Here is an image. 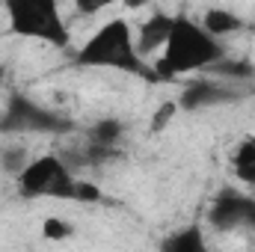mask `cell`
<instances>
[{"label":"cell","instance_id":"cell-9","mask_svg":"<svg viewBox=\"0 0 255 252\" xmlns=\"http://www.w3.org/2000/svg\"><path fill=\"white\" fill-rule=\"evenodd\" d=\"M157 252H214V250L208 247L202 226L193 223V226H184V229L169 232V235L160 241Z\"/></svg>","mask_w":255,"mask_h":252},{"label":"cell","instance_id":"cell-16","mask_svg":"<svg viewBox=\"0 0 255 252\" xmlns=\"http://www.w3.org/2000/svg\"><path fill=\"white\" fill-rule=\"evenodd\" d=\"M101 199V190L89 181H77V199L74 202H98Z\"/></svg>","mask_w":255,"mask_h":252},{"label":"cell","instance_id":"cell-4","mask_svg":"<svg viewBox=\"0 0 255 252\" xmlns=\"http://www.w3.org/2000/svg\"><path fill=\"white\" fill-rule=\"evenodd\" d=\"M15 181L21 199H77V178L60 154L33 157Z\"/></svg>","mask_w":255,"mask_h":252},{"label":"cell","instance_id":"cell-7","mask_svg":"<svg viewBox=\"0 0 255 252\" xmlns=\"http://www.w3.org/2000/svg\"><path fill=\"white\" fill-rule=\"evenodd\" d=\"M172 24H175V18L166 15V12H154L151 18H145V21L139 24L136 51H139L142 60H145L151 51H163V45H166V39H169V33H172Z\"/></svg>","mask_w":255,"mask_h":252},{"label":"cell","instance_id":"cell-1","mask_svg":"<svg viewBox=\"0 0 255 252\" xmlns=\"http://www.w3.org/2000/svg\"><path fill=\"white\" fill-rule=\"evenodd\" d=\"M223 60H226V51H223L220 39H214L199 21H193L187 15H175L172 33L160 51V60L154 63V71H157V77L172 80L187 71L214 68Z\"/></svg>","mask_w":255,"mask_h":252},{"label":"cell","instance_id":"cell-17","mask_svg":"<svg viewBox=\"0 0 255 252\" xmlns=\"http://www.w3.org/2000/svg\"><path fill=\"white\" fill-rule=\"evenodd\" d=\"M3 80H6V68L0 65V83H3Z\"/></svg>","mask_w":255,"mask_h":252},{"label":"cell","instance_id":"cell-5","mask_svg":"<svg viewBox=\"0 0 255 252\" xmlns=\"http://www.w3.org/2000/svg\"><path fill=\"white\" fill-rule=\"evenodd\" d=\"M71 127L74 122H68L63 113L42 107L24 92H12L6 110L0 113V133H65Z\"/></svg>","mask_w":255,"mask_h":252},{"label":"cell","instance_id":"cell-12","mask_svg":"<svg viewBox=\"0 0 255 252\" xmlns=\"http://www.w3.org/2000/svg\"><path fill=\"white\" fill-rule=\"evenodd\" d=\"M232 166H235V175L255 187V136H244L241 145L235 148V157H232Z\"/></svg>","mask_w":255,"mask_h":252},{"label":"cell","instance_id":"cell-6","mask_svg":"<svg viewBox=\"0 0 255 252\" xmlns=\"http://www.w3.org/2000/svg\"><path fill=\"white\" fill-rule=\"evenodd\" d=\"M208 223L217 232H235L241 226L255 229V199L241 193V190H223L217 193L214 205L208 208Z\"/></svg>","mask_w":255,"mask_h":252},{"label":"cell","instance_id":"cell-2","mask_svg":"<svg viewBox=\"0 0 255 252\" xmlns=\"http://www.w3.org/2000/svg\"><path fill=\"white\" fill-rule=\"evenodd\" d=\"M74 63L83 68H116L125 74L154 77L136 51V33L125 18H113V21L101 24L83 42V48L74 54Z\"/></svg>","mask_w":255,"mask_h":252},{"label":"cell","instance_id":"cell-8","mask_svg":"<svg viewBox=\"0 0 255 252\" xmlns=\"http://www.w3.org/2000/svg\"><path fill=\"white\" fill-rule=\"evenodd\" d=\"M229 98H232V92H229L226 86H220V83H214V80H199V83H190V86L181 92L178 107L193 113V110L217 107V104H223V101H229Z\"/></svg>","mask_w":255,"mask_h":252},{"label":"cell","instance_id":"cell-14","mask_svg":"<svg viewBox=\"0 0 255 252\" xmlns=\"http://www.w3.org/2000/svg\"><path fill=\"white\" fill-rule=\"evenodd\" d=\"M30 163V157H27V151L24 148H9V151H3V157H0V166L6 169V172H12L15 178L24 172V166Z\"/></svg>","mask_w":255,"mask_h":252},{"label":"cell","instance_id":"cell-11","mask_svg":"<svg viewBox=\"0 0 255 252\" xmlns=\"http://www.w3.org/2000/svg\"><path fill=\"white\" fill-rule=\"evenodd\" d=\"M214 39H220V36H229V33H238L241 27H244V21H241V15H235L232 9H220V6H214V9H205V15H202V21H199Z\"/></svg>","mask_w":255,"mask_h":252},{"label":"cell","instance_id":"cell-3","mask_svg":"<svg viewBox=\"0 0 255 252\" xmlns=\"http://www.w3.org/2000/svg\"><path fill=\"white\" fill-rule=\"evenodd\" d=\"M9 33L33 42H45L51 48H68L71 33L63 12L54 0H9L6 3Z\"/></svg>","mask_w":255,"mask_h":252},{"label":"cell","instance_id":"cell-10","mask_svg":"<svg viewBox=\"0 0 255 252\" xmlns=\"http://www.w3.org/2000/svg\"><path fill=\"white\" fill-rule=\"evenodd\" d=\"M122 139H125V122H119V119H98L95 125L86 130V142H92L107 157H113L119 151Z\"/></svg>","mask_w":255,"mask_h":252},{"label":"cell","instance_id":"cell-13","mask_svg":"<svg viewBox=\"0 0 255 252\" xmlns=\"http://www.w3.org/2000/svg\"><path fill=\"white\" fill-rule=\"evenodd\" d=\"M71 235H74V226L65 223L63 217H48L42 223V238H48V241H68Z\"/></svg>","mask_w":255,"mask_h":252},{"label":"cell","instance_id":"cell-15","mask_svg":"<svg viewBox=\"0 0 255 252\" xmlns=\"http://www.w3.org/2000/svg\"><path fill=\"white\" fill-rule=\"evenodd\" d=\"M175 110H178V104L175 101H166L157 113H154V122H151V130H163V127L169 125V119H175Z\"/></svg>","mask_w":255,"mask_h":252}]
</instances>
